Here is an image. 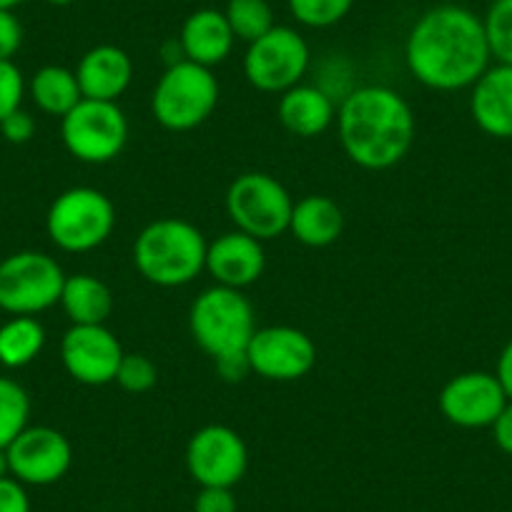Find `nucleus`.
<instances>
[{
    "label": "nucleus",
    "instance_id": "nucleus-40",
    "mask_svg": "<svg viewBox=\"0 0 512 512\" xmlns=\"http://www.w3.org/2000/svg\"><path fill=\"white\" fill-rule=\"evenodd\" d=\"M48 6H56V8H66V6H71L73 0H46Z\"/></svg>",
    "mask_w": 512,
    "mask_h": 512
},
{
    "label": "nucleus",
    "instance_id": "nucleus-3",
    "mask_svg": "<svg viewBox=\"0 0 512 512\" xmlns=\"http://www.w3.org/2000/svg\"><path fill=\"white\" fill-rule=\"evenodd\" d=\"M209 241L191 221L166 216L146 224L134 241V264L149 284L186 287L206 272Z\"/></svg>",
    "mask_w": 512,
    "mask_h": 512
},
{
    "label": "nucleus",
    "instance_id": "nucleus-35",
    "mask_svg": "<svg viewBox=\"0 0 512 512\" xmlns=\"http://www.w3.org/2000/svg\"><path fill=\"white\" fill-rule=\"evenodd\" d=\"M214 367L224 382H241V379H246L251 374V364H249V357H246V352L229 354V357L216 359Z\"/></svg>",
    "mask_w": 512,
    "mask_h": 512
},
{
    "label": "nucleus",
    "instance_id": "nucleus-21",
    "mask_svg": "<svg viewBox=\"0 0 512 512\" xmlns=\"http://www.w3.org/2000/svg\"><path fill=\"white\" fill-rule=\"evenodd\" d=\"M344 231V214L339 204L329 196H304L294 201L292 219H289V234L304 246L324 249L334 244Z\"/></svg>",
    "mask_w": 512,
    "mask_h": 512
},
{
    "label": "nucleus",
    "instance_id": "nucleus-7",
    "mask_svg": "<svg viewBox=\"0 0 512 512\" xmlns=\"http://www.w3.org/2000/svg\"><path fill=\"white\" fill-rule=\"evenodd\" d=\"M294 199L287 186L264 171H246L226 189V214L236 231L259 241L287 234Z\"/></svg>",
    "mask_w": 512,
    "mask_h": 512
},
{
    "label": "nucleus",
    "instance_id": "nucleus-17",
    "mask_svg": "<svg viewBox=\"0 0 512 512\" xmlns=\"http://www.w3.org/2000/svg\"><path fill=\"white\" fill-rule=\"evenodd\" d=\"M76 78L83 98L118 103L134 81V61L123 48L101 43L83 53L76 66Z\"/></svg>",
    "mask_w": 512,
    "mask_h": 512
},
{
    "label": "nucleus",
    "instance_id": "nucleus-38",
    "mask_svg": "<svg viewBox=\"0 0 512 512\" xmlns=\"http://www.w3.org/2000/svg\"><path fill=\"white\" fill-rule=\"evenodd\" d=\"M11 475V465H8V455H6V450H0V480H3V477H8Z\"/></svg>",
    "mask_w": 512,
    "mask_h": 512
},
{
    "label": "nucleus",
    "instance_id": "nucleus-12",
    "mask_svg": "<svg viewBox=\"0 0 512 512\" xmlns=\"http://www.w3.org/2000/svg\"><path fill=\"white\" fill-rule=\"evenodd\" d=\"M251 372L269 382H297L317 364V344L307 332L287 324L256 329L246 347Z\"/></svg>",
    "mask_w": 512,
    "mask_h": 512
},
{
    "label": "nucleus",
    "instance_id": "nucleus-29",
    "mask_svg": "<svg viewBox=\"0 0 512 512\" xmlns=\"http://www.w3.org/2000/svg\"><path fill=\"white\" fill-rule=\"evenodd\" d=\"M116 382L123 392L144 395V392L154 390L156 382H159V369L146 354H123L121 364H118Z\"/></svg>",
    "mask_w": 512,
    "mask_h": 512
},
{
    "label": "nucleus",
    "instance_id": "nucleus-1",
    "mask_svg": "<svg viewBox=\"0 0 512 512\" xmlns=\"http://www.w3.org/2000/svg\"><path fill=\"white\" fill-rule=\"evenodd\" d=\"M490 61L485 23L467 6L440 3L427 8L407 31V71L432 91L472 88Z\"/></svg>",
    "mask_w": 512,
    "mask_h": 512
},
{
    "label": "nucleus",
    "instance_id": "nucleus-18",
    "mask_svg": "<svg viewBox=\"0 0 512 512\" xmlns=\"http://www.w3.org/2000/svg\"><path fill=\"white\" fill-rule=\"evenodd\" d=\"M470 113L477 128L492 139H512V66H490L470 93Z\"/></svg>",
    "mask_w": 512,
    "mask_h": 512
},
{
    "label": "nucleus",
    "instance_id": "nucleus-15",
    "mask_svg": "<svg viewBox=\"0 0 512 512\" xmlns=\"http://www.w3.org/2000/svg\"><path fill=\"white\" fill-rule=\"evenodd\" d=\"M437 405L442 417L452 425L480 430V427H492L502 407L507 405V395L495 374L462 372L442 387Z\"/></svg>",
    "mask_w": 512,
    "mask_h": 512
},
{
    "label": "nucleus",
    "instance_id": "nucleus-20",
    "mask_svg": "<svg viewBox=\"0 0 512 512\" xmlns=\"http://www.w3.org/2000/svg\"><path fill=\"white\" fill-rule=\"evenodd\" d=\"M277 116L297 139H317L337 121V101L317 83H299L279 96Z\"/></svg>",
    "mask_w": 512,
    "mask_h": 512
},
{
    "label": "nucleus",
    "instance_id": "nucleus-6",
    "mask_svg": "<svg viewBox=\"0 0 512 512\" xmlns=\"http://www.w3.org/2000/svg\"><path fill=\"white\" fill-rule=\"evenodd\" d=\"M116 229V206L93 186H73L48 206L46 231L53 246L68 254H86L106 244Z\"/></svg>",
    "mask_w": 512,
    "mask_h": 512
},
{
    "label": "nucleus",
    "instance_id": "nucleus-33",
    "mask_svg": "<svg viewBox=\"0 0 512 512\" xmlns=\"http://www.w3.org/2000/svg\"><path fill=\"white\" fill-rule=\"evenodd\" d=\"M236 497L231 487H201L194 497V512H236Z\"/></svg>",
    "mask_w": 512,
    "mask_h": 512
},
{
    "label": "nucleus",
    "instance_id": "nucleus-13",
    "mask_svg": "<svg viewBox=\"0 0 512 512\" xmlns=\"http://www.w3.org/2000/svg\"><path fill=\"white\" fill-rule=\"evenodd\" d=\"M11 475L26 487H48L68 475L73 465L71 440L56 427L28 425L6 447Z\"/></svg>",
    "mask_w": 512,
    "mask_h": 512
},
{
    "label": "nucleus",
    "instance_id": "nucleus-28",
    "mask_svg": "<svg viewBox=\"0 0 512 512\" xmlns=\"http://www.w3.org/2000/svg\"><path fill=\"white\" fill-rule=\"evenodd\" d=\"M482 23L492 58L512 66V0H492Z\"/></svg>",
    "mask_w": 512,
    "mask_h": 512
},
{
    "label": "nucleus",
    "instance_id": "nucleus-26",
    "mask_svg": "<svg viewBox=\"0 0 512 512\" xmlns=\"http://www.w3.org/2000/svg\"><path fill=\"white\" fill-rule=\"evenodd\" d=\"M31 397L11 377H0V450H6L31 425Z\"/></svg>",
    "mask_w": 512,
    "mask_h": 512
},
{
    "label": "nucleus",
    "instance_id": "nucleus-37",
    "mask_svg": "<svg viewBox=\"0 0 512 512\" xmlns=\"http://www.w3.org/2000/svg\"><path fill=\"white\" fill-rule=\"evenodd\" d=\"M495 377L500 379L502 390H505L507 400H512V339L502 347L500 357H497V369Z\"/></svg>",
    "mask_w": 512,
    "mask_h": 512
},
{
    "label": "nucleus",
    "instance_id": "nucleus-30",
    "mask_svg": "<svg viewBox=\"0 0 512 512\" xmlns=\"http://www.w3.org/2000/svg\"><path fill=\"white\" fill-rule=\"evenodd\" d=\"M28 93L26 76L13 61H0V121L23 108Z\"/></svg>",
    "mask_w": 512,
    "mask_h": 512
},
{
    "label": "nucleus",
    "instance_id": "nucleus-39",
    "mask_svg": "<svg viewBox=\"0 0 512 512\" xmlns=\"http://www.w3.org/2000/svg\"><path fill=\"white\" fill-rule=\"evenodd\" d=\"M26 0H0V8H6V11H16L18 6H23Z\"/></svg>",
    "mask_w": 512,
    "mask_h": 512
},
{
    "label": "nucleus",
    "instance_id": "nucleus-10",
    "mask_svg": "<svg viewBox=\"0 0 512 512\" xmlns=\"http://www.w3.org/2000/svg\"><path fill=\"white\" fill-rule=\"evenodd\" d=\"M312 63L309 43L297 28L274 26L262 38L246 43L244 78L262 93L282 96L304 81Z\"/></svg>",
    "mask_w": 512,
    "mask_h": 512
},
{
    "label": "nucleus",
    "instance_id": "nucleus-14",
    "mask_svg": "<svg viewBox=\"0 0 512 512\" xmlns=\"http://www.w3.org/2000/svg\"><path fill=\"white\" fill-rule=\"evenodd\" d=\"M123 347L106 324H71L61 339V362L68 377L86 387L116 382Z\"/></svg>",
    "mask_w": 512,
    "mask_h": 512
},
{
    "label": "nucleus",
    "instance_id": "nucleus-19",
    "mask_svg": "<svg viewBox=\"0 0 512 512\" xmlns=\"http://www.w3.org/2000/svg\"><path fill=\"white\" fill-rule=\"evenodd\" d=\"M179 46L186 61L204 68L221 66L236 46V36L226 21L224 11L199 8L184 21L179 31Z\"/></svg>",
    "mask_w": 512,
    "mask_h": 512
},
{
    "label": "nucleus",
    "instance_id": "nucleus-25",
    "mask_svg": "<svg viewBox=\"0 0 512 512\" xmlns=\"http://www.w3.org/2000/svg\"><path fill=\"white\" fill-rule=\"evenodd\" d=\"M224 16L234 31L236 41L251 43L262 38L264 33L277 26L274 8L269 0H229L224 8Z\"/></svg>",
    "mask_w": 512,
    "mask_h": 512
},
{
    "label": "nucleus",
    "instance_id": "nucleus-36",
    "mask_svg": "<svg viewBox=\"0 0 512 512\" xmlns=\"http://www.w3.org/2000/svg\"><path fill=\"white\" fill-rule=\"evenodd\" d=\"M492 437L505 455H512V400H507L497 420L492 422Z\"/></svg>",
    "mask_w": 512,
    "mask_h": 512
},
{
    "label": "nucleus",
    "instance_id": "nucleus-32",
    "mask_svg": "<svg viewBox=\"0 0 512 512\" xmlns=\"http://www.w3.org/2000/svg\"><path fill=\"white\" fill-rule=\"evenodd\" d=\"M23 46V26L16 11L0 8V61H13Z\"/></svg>",
    "mask_w": 512,
    "mask_h": 512
},
{
    "label": "nucleus",
    "instance_id": "nucleus-9",
    "mask_svg": "<svg viewBox=\"0 0 512 512\" xmlns=\"http://www.w3.org/2000/svg\"><path fill=\"white\" fill-rule=\"evenodd\" d=\"M61 139L76 161L108 164L126 149L128 118L116 101L81 98L61 118Z\"/></svg>",
    "mask_w": 512,
    "mask_h": 512
},
{
    "label": "nucleus",
    "instance_id": "nucleus-4",
    "mask_svg": "<svg viewBox=\"0 0 512 512\" xmlns=\"http://www.w3.org/2000/svg\"><path fill=\"white\" fill-rule=\"evenodd\" d=\"M189 329L201 352L214 362L229 354H241L256 332L254 307L241 289L214 284L191 304Z\"/></svg>",
    "mask_w": 512,
    "mask_h": 512
},
{
    "label": "nucleus",
    "instance_id": "nucleus-11",
    "mask_svg": "<svg viewBox=\"0 0 512 512\" xmlns=\"http://www.w3.org/2000/svg\"><path fill=\"white\" fill-rule=\"evenodd\" d=\"M184 460L199 487H234L244 480L249 450L234 427L204 425L186 442Z\"/></svg>",
    "mask_w": 512,
    "mask_h": 512
},
{
    "label": "nucleus",
    "instance_id": "nucleus-8",
    "mask_svg": "<svg viewBox=\"0 0 512 512\" xmlns=\"http://www.w3.org/2000/svg\"><path fill=\"white\" fill-rule=\"evenodd\" d=\"M66 272L43 251H16L0 262V309L11 317H36L61 302Z\"/></svg>",
    "mask_w": 512,
    "mask_h": 512
},
{
    "label": "nucleus",
    "instance_id": "nucleus-5",
    "mask_svg": "<svg viewBox=\"0 0 512 512\" xmlns=\"http://www.w3.org/2000/svg\"><path fill=\"white\" fill-rule=\"evenodd\" d=\"M219 103V81L211 68L191 61L166 66L151 93V113L166 131H194L211 118Z\"/></svg>",
    "mask_w": 512,
    "mask_h": 512
},
{
    "label": "nucleus",
    "instance_id": "nucleus-2",
    "mask_svg": "<svg viewBox=\"0 0 512 512\" xmlns=\"http://www.w3.org/2000/svg\"><path fill=\"white\" fill-rule=\"evenodd\" d=\"M337 134L352 164L384 171L400 164L415 144L412 106L390 86H357L339 101Z\"/></svg>",
    "mask_w": 512,
    "mask_h": 512
},
{
    "label": "nucleus",
    "instance_id": "nucleus-16",
    "mask_svg": "<svg viewBox=\"0 0 512 512\" xmlns=\"http://www.w3.org/2000/svg\"><path fill=\"white\" fill-rule=\"evenodd\" d=\"M267 269V254L264 241L244 234V231H226L216 236L206 249V272L211 274L214 284L221 287L241 289L259 282Z\"/></svg>",
    "mask_w": 512,
    "mask_h": 512
},
{
    "label": "nucleus",
    "instance_id": "nucleus-27",
    "mask_svg": "<svg viewBox=\"0 0 512 512\" xmlns=\"http://www.w3.org/2000/svg\"><path fill=\"white\" fill-rule=\"evenodd\" d=\"M289 13L304 28H332L354 8V0H287Z\"/></svg>",
    "mask_w": 512,
    "mask_h": 512
},
{
    "label": "nucleus",
    "instance_id": "nucleus-22",
    "mask_svg": "<svg viewBox=\"0 0 512 512\" xmlns=\"http://www.w3.org/2000/svg\"><path fill=\"white\" fill-rule=\"evenodd\" d=\"M58 304L71 324H106L113 312V292L93 274H73L66 277Z\"/></svg>",
    "mask_w": 512,
    "mask_h": 512
},
{
    "label": "nucleus",
    "instance_id": "nucleus-23",
    "mask_svg": "<svg viewBox=\"0 0 512 512\" xmlns=\"http://www.w3.org/2000/svg\"><path fill=\"white\" fill-rule=\"evenodd\" d=\"M28 96L38 111L63 118L83 98L76 71L66 66H43L28 81Z\"/></svg>",
    "mask_w": 512,
    "mask_h": 512
},
{
    "label": "nucleus",
    "instance_id": "nucleus-31",
    "mask_svg": "<svg viewBox=\"0 0 512 512\" xmlns=\"http://www.w3.org/2000/svg\"><path fill=\"white\" fill-rule=\"evenodd\" d=\"M0 136L8 141V144H28V141L36 136V118L26 111V108H18L11 116H6L0 121Z\"/></svg>",
    "mask_w": 512,
    "mask_h": 512
},
{
    "label": "nucleus",
    "instance_id": "nucleus-24",
    "mask_svg": "<svg viewBox=\"0 0 512 512\" xmlns=\"http://www.w3.org/2000/svg\"><path fill=\"white\" fill-rule=\"evenodd\" d=\"M46 347V327L36 317H11L0 324V364L23 369L41 357Z\"/></svg>",
    "mask_w": 512,
    "mask_h": 512
},
{
    "label": "nucleus",
    "instance_id": "nucleus-34",
    "mask_svg": "<svg viewBox=\"0 0 512 512\" xmlns=\"http://www.w3.org/2000/svg\"><path fill=\"white\" fill-rule=\"evenodd\" d=\"M0 512H31L28 487L13 475L0 480Z\"/></svg>",
    "mask_w": 512,
    "mask_h": 512
}]
</instances>
